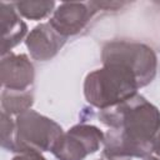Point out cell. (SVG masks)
I'll return each instance as SVG.
<instances>
[{
    "instance_id": "obj_14",
    "label": "cell",
    "mask_w": 160,
    "mask_h": 160,
    "mask_svg": "<svg viewBox=\"0 0 160 160\" xmlns=\"http://www.w3.org/2000/svg\"><path fill=\"white\" fill-rule=\"evenodd\" d=\"M154 152L158 156H160V131L156 135V139H155V142H154Z\"/></svg>"
},
{
    "instance_id": "obj_2",
    "label": "cell",
    "mask_w": 160,
    "mask_h": 160,
    "mask_svg": "<svg viewBox=\"0 0 160 160\" xmlns=\"http://www.w3.org/2000/svg\"><path fill=\"white\" fill-rule=\"evenodd\" d=\"M102 68L89 72L84 81L86 101L105 110L114 108L136 95L138 89L145 86L138 72L125 62L101 58Z\"/></svg>"
},
{
    "instance_id": "obj_12",
    "label": "cell",
    "mask_w": 160,
    "mask_h": 160,
    "mask_svg": "<svg viewBox=\"0 0 160 160\" xmlns=\"http://www.w3.org/2000/svg\"><path fill=\"white\" fill-rule=\"evenodd\" d=\"M14 131L15 120L11 119V115L1 111V146L10 151L14 146Z\"/></svg>"
},
{
    "instance_id": "obj_5",
    "label": "cell",
    "mask_w": 160,
    "mask_h": 160,
    "mask_svg": "<svg viewBox=\"0 0 160 160\" xmlns=\"http://www.w3.org/2000/svg\"><path fill=\"white\" fill-rule=\"evenodd\" d=\"M101 58H111L125 62L138 72L145 86L155 78L158 59L154 50L145 44L125 40L109 41L102 46Z\"/></svg>"
},
{
    "instance_id": "obj_8",
    "label": "cell",
    "mask_w": 160,
    "mask_h": 160,
    "mask_svg": "<svg viewBox=\"0 0 160 160\" xmlns=\"http://www.w3.org/2000/svg\"><path fill=\"white\" fill-rule=\"evenodd\" d=\"M66 38L60 35L50 22L35 26L26 36V46L32 59L46 61L52 59L65 44Z\"/></svg>"
},
{
    "instance_id": "obj_9",
    "label": "cell",
    "mask_w": 160,
    "mask_h": 160,
    "mask_svg": "<svg viewBox=\"0 0 160 160\" xmlns=\"http://www.w3.org/2000/svg\"><path fill=\"white\" fill-rule=\"evenodd\" d=\"M0 22H1V55H8L26 35L28 26L20 19L14 4L0 2Z\"/></svg>"
},
{
    "instance_id": "obj_7",
    "label": "cell",
    "mask_w": 160,
    "mask_h": 160,
    "mask_svg": "<svg viewBox=\"0 0 160 160\" xmlns=\"http://www.w3.org/2000/svg\"><path fill=\"white\" fill-rule=\"evenodd\" d=\"M35 71L31 61L25 54L9 52L0 62V80L2 89L25 91L34 82Z\"/></svg>"
},
{
    "instance_id": "obj_16",
    "label": "cell",
    "mask_w": 160,
    "mask_h": 160,
    "mask_svg": "<svg viewBox=\"0 0 160 160\" xmlns=\"http://www.w3.org/2000/svg\"><path fill=\"white\" fill-rule=\"evenodd\" d=\"M101 160H104V159H101Z\"/></svg>"
},
{
    "instance_id": "obj_1",
    "label": "cell",
    "mask_w": 160,
    "mask_h": 160,
    "mask_svg": "<svg viewBox=\"0 0 160 160\" xmlns=\"http://www.w3.org/2000/svg\"><path fill=\"white\" fill-rule=\"evenodd\" d=\"M99 119L109 128L102 156L146 158L154 151L160 131V111L144 96L136 94L114 108L100 110Z\"/></svg>"
},
{
    "instance_id": "obj_3",
    "label": "cell",
    "mask_w": 160,
    "mask_h": 160,
    "mask_svg": "<svg viewBox=\"0 0 160 160\" xmlns=\"http://www.w3.org/2000/svg\"><path fill=\"white\" fill-rule=\"evenodd\" d=\"M62 132L61 126L52 119L30 109L15 119L12 151L19 154L51 151Z\"/></svg>"
},
{
    "instance_id": "obj_13",
    "label": "cell",
    "mask_w": 160,
    "mask_h": 160,
    "mask_svg": "<svg viewBox=\"0 0 160 160\" xmlns=\"http://www.w3.org/2000/svg\"><path fill=\"white\" fill-rule=\"evenodd\" d=\"M12 160H46L41 152H21L12 158Z\"/></svg>"
},
{
    "instance_id": "obj_15",
    "label": "cell",
    "mask_w": 160,
    "mask_h": 160,
    "mask_svg": "<svg viewBox=\"0 0 160 160\" xmlns=\"http://www.w3.org/2000/svg\"><path fill=\"white\" fill-rule=\"evenodd\" d=\"M144 160H160V159H158L156 156H151V155H149V156L144 158Z\"/></svg>"
},
{
    "instance_id": "obj_6",
    "label": "cell",
    "mask_w": 160,
    "mask_h": 160,
    "mask_svg": "<svg viewBox=\"0 0 160 160\" xmlns=\"http://www.w3.org/2000/svg\"><path fill=\"white\" fill-rule=\"evenodd\" d=\"M98 11L99 8L95 1L61 2L54 10L49 22L60 35L68 38L84 30Z\"/></svg>"
},
{
    "instance_id": "obj_10",
    "label": "cell",
    "mask_w": 160,
    "mask_h": 160,
    "mask_svg": "<svg viewBox=\"0 0 160 160\" xmlns=\"http://www.w3.org/2000/svg\"><path fill=\"white\" fill-rule=\"evenodd\" d=\"M34 102V94L32 90H9L2 89L1 91V111L9 114V115H20L21 112H25L30 110L31 105Z\"/></svg>"
},
{
    "instance_id": "obj_11",
    "label": "cell",
    "mask_w": 160,
    "mask_h": 160,
    "mask_svg": "<svg viewBox=\"0 0 160 160\" xmlns=\"http://www.w3.org/2000/svg\"><path fill=\"white\" fill-rule=\"evenodd\" d=\"M20 15L30 20H41L54 9V1H16L12 2Z\"/></svg>"
},
{
    "instance_id": "obj_4",
    "label": "cell",
    "mask_w": 160,
    "mask_h": 160,
    "mask_svg": "<svg viewBox=\"0 0 160 160\" xmlns=\"http://www.w3.org/2000/svg\"><path fill=\"white\" fill-rule=\"evenodd\" d=\"M105 134L96 126L78 124L62 132L54 144L51 152L59 160H84L99 150Z\"/></svg>"
}]
</instances>
